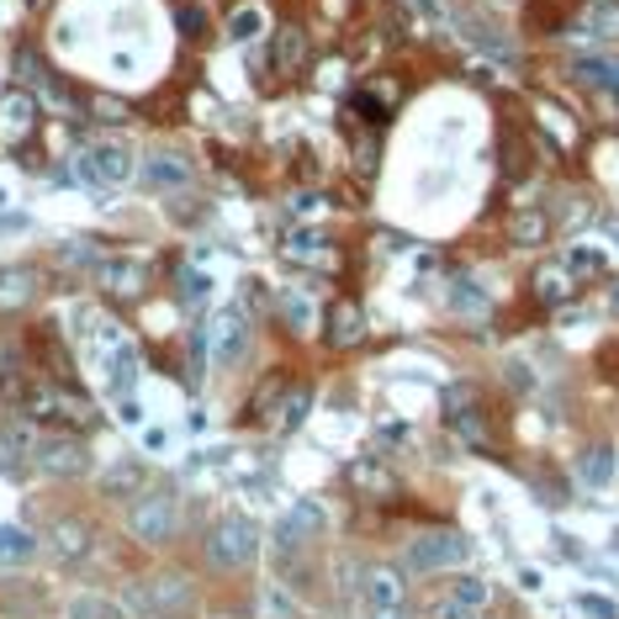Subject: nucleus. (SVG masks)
<instances>
[{"label":"nucleus","instance_id":"f257e3e1","mask_svg":"<svg viewBox=\"0 0 619 619\" xmlns=\"http://www.w3.org/2000/svg\"><path fill=\"white\" fill-rule=\"evenodd\" d=\"M206 556H212V567H228V572L249 567L260 556V525L249 514H223L206 535Z\"/></svg>","mask_w":619,"mask_h":619},{"label":"nucleus","instance_id":"f03ea898","mask_svg":"<svg viewBox=\"0 0 619 619\" xmlns=\"http://www.w3.org/2000/svg\"><path fill=\"white\" fill-rule=\"evenodd\" d=\"M249 350V318L239 307H223L206 318V329L197 333V355H206L212 366H239Z\"/></svg>","mask_w":619,"mask_h":619},{"label":"nucleus","instance_id":"7ed1b4c3","mask_svg":"<svg viewBox=\"0 0 619 619\" xmlns=\"http://www.w3.org/2000/svg\"><path fill=\"white\" fill-rule=\"evenodd\" d=\"M22 413L33 418V424H48V429H85L96 413L85 397L75 392H59V387H27V397H22Z\"/></svg>","mask_w":619,"mask_h":619},{"label":"nucleus","instance_id":"20e7f679","mask_svg":"<svg viewBox=\"0 0 619 619\" xmlns=\"http://www.w3.org/2000/svg\"><path fill=\"white\" fill-rule=\"evenodd\" d=\"M403 561H408L413 572H455V567L471 561V540L460 535V530H429V535L408 540Z\"/></svg>","mask_w":619,"mask_h":619},{"label":"nucleus","instance_id":"39448f33","mask_svg":"<svg viewBox=\"0 0 619 619\" xmlns=\"http://www.w3.org/2000/svg\"><path fill=\"white\" fill-rule=\"evenodd\" d=\"M127 530L143 540V545H165V540H175V530H180V503H175V493L132 497V508H127Z\"/></svg>","mask_w":619,"mask_h":619},{"label":"nucleus","instance_id":"423d86ee","mask_svg":"<svg viewBox=\"0 0 619 619\" xmlns=\"http://www.w3.org/2000/svg\"><path fill=\"white\" fill-rule=\"evenodd\" d=\"M191 604V582L180 572H165V578H149L138 588L123 593V609L127 615H169V609H186Z\"/></svg>","mask_w":619,"mask_h":619},{"label":"nucleus","instance_id":"0eeeda50","mask_svg":"<svg viewBox=\"0 0 619 619\" xmlns=\"http://www.w3.org/2000/svg\"><path fill=\"white\" fill-rule=\"evenodd\" d=\"M138 180H143L154 197H175V191H191L197 169H191L186 154H175V149H149V154L138 160Z\"/></svg>","mask_w":619,"mask_h":619},{"label":"nucleus","instance_id":"6e6552de","mask_svg":"<svg viewBox=\"0 0 619 619\" xmlns=\"http://www.w3.org/2000/svg\"><path fill=\"white\" fill-rule=\"evenodd\" d=\"M33 466H38L42 477H80L85 466H90V455H85L80 440L59 434V440H38V451H33Z\"/></svg>","mask_w":619,"mask_h":619},{"label":"nucleus","instance_id":"1a4fd4ad","mask_svg":"<svg viewBox=\"0 0 619 619\" xmlns=\"http://www.w3.org/2000/svg\"><path fill=\"white\" fill-rule=\"evenodd\" d=\"M85 154H90L101 186H127V180L138 175V160H132V149H127L123 138H106V143H96V149H85Z\"/></svg>","mask_w":619,"mask_h":619},{"label":"nucleus","instance_id":"9d476101","mask_svg":"<svg viewBox=\"0 0 619 619\" xmlns=\"http://www.w3.org/2000/svg\"><path fill=\"white\" fill-rule=\"evenodd\" d=\"M455 33L471 42V48H482L488 59H503V64H514V42H508V33H497L488 16H477V11H460V16H455Z\"/></svg>","mask_w":619,"mask_h":619},{"label":"nucleus","instance_id":"9b49d317","mask_svg":"<svg viewBox=\"0 0 619 619\" xmlns=\"http://www.w3.org/2000/svg\"><path fill=\"white\" fill-rule=\"evenodd\" d=\"M361 598H366V609H403V598H408V582L397 567H371L366 582H361Z\"/></svg>","mask_w":619,"mask_h":619},{"label":"nucleus","instance_id":"f8f14e48","mask_svg":"<svg viewBox=\"0 0 619 619\" xmlns=\"http://www.w3.org/2000/svg\"><path fill=\"white\" fill-rule=\"evenodd\" d=\"M33 127H38V96H27V90L0 96V138L5 143H22Z\"/></svg>","mask_w":619,"mask_h":619},{"label":"nucleus","instance_id":"ddd939ff","mask_svg":"<svg viewBox=\"0 0 619 619\" xmlns=\"http://www.w3.org/2000/svg\"><path fill=\"white\" fill-rule=\"evenodd\" d=\"M96 276H101V287H106V291L138 296L143 281H149V265H143L138 254H112V260H101V265H96Z\"/></svg>","mask_w":619,"mask_h":619},{"label":"nucleus","instance_id":"4468645a","mask_svg":"<svg viewBox=\"0 0 619 619\" xmlns=\"http://www.w3.org/2000/svg\"><path fill=\"white\" fill-rule=\"evenodd\" d=\"M615 471H619L615 445H588V451L578 455V482L588 488V493H604V488L615 482Z\"/></svg>","mask_w":619,"mask_h":619},{"label":"nucleus","instance_id":"2eb2a0df","mask_svg":"<svg viewBox=\"0 0 619 619\" xmlns=\"http://www.w3.org/2000/svg\"><path fill=\"white\" fill-rule=\"evenodd\" d=\"M270 59H276V70H281V75H302V70L313 64V42H307L302 27H281L276 42H270Z\"/></svg>","mask_w":619,"mask_h":619},{"label":"nucleus","instance_id":"dca6fc26","mask_svg":"<svg viewBox=\"0 0 619 619\" xmlns=\"http://www.w3.org/2000/svg\"><path fill=\"white\" fill-rule=\"evenodd\" d=\"M143 482H149V466L143 460H112L106 471H101V493L106 497H132V493H143Z\"/></svg>","mask_w":619,"mask_h":619},{"label":"nucleus","instance_id":"f3484780","mask_svg":"<svg viewBox=\"0 0 619 619\" xmlns=\"http://www.w3.org/2000/svg\"><path fill=\"white\" fill-rule=\"evenodd\" d=\"M287 260L291 265H333V244L318 228H291L287 233Z\"/></svg>","mask_w":619,"mask_h":619},{"label":"nucleus","instance_id":"a211bd4d","mask_svg":"<svg viewBox=\"0 0 619 619\" xmlns=\"http://www.w3.org/2000/svg\"><path fill=\"white\" fill-rule=\"evenodd\" d=\"M265 27H270V16H265V5L260 0H239L233 11H228V42H260L265 38Z\"/></svg>","mask_w":619,"mask_h":619},{"label":"nucleus","instance_id":"6ab92c4d","mask_svg":"<svg viewBox=\"0 0 619 619\" xmlns=\"http://www.w3.org/2000/svg\"><path fill=\"white\" fill-rule=\"evenodd\" d=\"M578 33H582L588 42H609V38H619V0H593V5L582 11Z\"/></svg>","mask_w":619,"mask_h":619},{"label":"nucleus","instance_id":"aec40b11","mask_svg":"<svg viewBox=\"0 0 619 619\" xmlns=\"http://www.w3.org/2000/svg\"><path fill=\"white\" fill-rule=\"evenodd\" d=\"M445 598H451L455 609H466V615H482L488 598H493V588H488V578H477V572H460V578H451Z\"/></svg>","mask_w":619,"mask_h":619},{"label":"nucleus","instance_id":"412c9836","mask_svg":"<svg viewBox=\"0 0 619 619\" xmlns=\"http://www.w3.org/2000/svg\"><path fill=\"white\" fill-rule=\"evenodd\" d=\"M33 291H38V276H33V270H22V265L0 270V313L27 307V302H33Z\"/></svg>","mask_w":619,"mask_h":619},{"label":"nucleus","instance_id":"4be33fe9","mask_svg":"<svg viewBox=\"0 0 619 619\" xmlns=\"http://www.w3.org/2000/svg\"><path fill=\"white\" fill-rule=\"evenodd\" d=\"M307 408H313V387H302V381H291L287 397H281V413H270V424L291 434V429H302L307 424Z\"/></svg>","mask_w":619,"mask_h":619},{"label":"nucleus","instance_id":"5701e85b","mask_svg":"<svg viewBox=\"0 0 619 619\" xmlns=\"http://www.w3.org/2000/svg\"><path fill=\"white\" fill-rule=\"evenodd\" d=\"M38 556V535L22 525H0V567H22Z\"/></svg>","mask_w":619,"mask_h":619},{"label":"nucleus","instance_id":"b1692460","mask_svg":"<svg viewBox=\"0 0 619 619\" xmlns=\"http://www.w3.org/2000/svg\"><path fill=\"white\" fill-rule=\"evenodd\" d=\"M561 265L572 270V281H593V276H604V270H609V249H604V244H572Z\"/></svg>","mask_w":619,"mask_h":619},{"label":"nucleus","instance_id":"393cba45","mask_svg":"<svg viewBox=\"0 0 619 619\" xmlns=\"http://www.w3.org/2000/svg\"><path fill=\"white\" fill-rule=\"evenodd\" d=\"M572 291H578V281H572V270H567V265H545V270L535 276V296L545 302V307L567 302Z\"/></svg>","mask_w":619,"mask_h":619},{"label":"nucleus","instance_id":"a878e982","mask_svg":"<svg viewBox=\"0 0 619 619\" xmlns=\"http://www.w3.org/2000/svg\"><path fill=\"white\" fill-rule=\"evenodd\" d=\"M70 619H127L123 598H106V593H75L70 598Z\"/></svg>","mask_w":619,"mask_h":619},{"label":"nucleus","instance_id":"bb28decb","mask_svg":"<svg viewBox=\"0 0 619 619\" xmlns=\"http://www.w3.org/2000/svg\"><path fill=\"white\" fill-rule=\"evenodd\" d=\"M85 551H90V525H75V519H64V525L53 530V556L75 567Z\"/></svg>","mask_w":619,"mask_h":619},{"label":"nucleus","instance_id":"cd10ccee","mask_svg":"<svg viewBox=\"0 0 619 619\" xmlns=\"http://www.w3.org/2000/svg\"><path fill=\"white\" fill-rule=\"evenodd\" d=\"M281 318H287L296 333H307L313 324H318V302H313V296H307L302 287H291L287 296H281Z\"/></svg>","mask_w":619,"mask_h":619},{"label":"nucleus","instance_id":"c85d7f7f","mask_svg":"<svg viewBox=\"0 0 619 619\" xmlns=\"http://www.w3.org/2000/svg\"><path fill=\"white\" fill-rule=\"evenodd\" d=\"M451 307L455 313H466V318H482V313L493 307V296L477 287L471 276H460V281H451Z\"/></svg>","mask_w":619,"mask_h":619},{"label":"nucleus","instance_id":"c756f323","mask_svg":"<svg viewBox=\"0 0 619 619\" xmlns=\"http://www.w3.org/2000/svg\"><path fill=\"white\" fill-rule=\"evenodd\" d=\"M361 333H366L361 307H355V302H339V307H333V318H329V339H333V344H355Z\"/></svg>","mask_w":619,"mask_h":619},{"label":"nucleus","instance_id":"7c9ffc66","mask_svg":"<svg viewBox=\"0 0 619 619\" xmlns=\"http://www.w3.org/2000/svg\"><path fill=\"white\" fill-rule=\"evenodd\" d=\"M180 302H186V307H202L206 296H212V291H217V281H212V270H202V265H186V270H180Z\"/></svg>","mask_w":619,"mask_h":619},{"label":"nucleus","instance_id":"2f4dec72","mask_svg":"<svg viewBox=\"0 0 619 619\" xmlns=\"http://www.w3.org/2000/svg\"><path fill=\"white\" fill-rule=\"evenodd\" d=\"M260 619H302V609H296V598H291L287 588L265 582L260 588Z\"/></svg>","mask_w":619,"mask_h":619},{"label":"nucleus","instance_id":"473e14b6","mask_svg":"<svg viewBox=\"0 0 619 619\" xmlns=\"http://www.w3.org/2000/svg\"><path fill=\"white\" fill-rule=\"evenodd\" d=\"M302 545H307V530L296 525V519H281L276 530H270V551H276V561H287V556H302Z\"/></svg>","mask_w":619,"mask_h":619},{"label":"nucleus","instance_id":"72a5a7b5","mask_svg":"<svg viewBox=\"0 0 619 619\" xmlns=\"http://www.w3.org/2000/svg\"><path fill=\"white\" fill-rule=\"evenodd\" d=\"M508 233H514V244L535 249V244H545V233H551V223H545V212H519V217L508 223Z\"/></svg>","mask_w":619,"mask_h":619},{"label":"nucleus","instance_id":"f704fd0d","mask_svg":"<svg viewBox=\"0 0 619 619\" xmlns=\"http://www.w3.org/2000/svg\"><path fill=\"white\" fill-rule=\"evenodd\" d=\"M291 519L307 530V535H318V530H329V508L318 503V497H296L291 503Z\"/></svg>","mask_w":619,"mask_h":619},{"label":"nucleus","instance_id":"c9c22d12","mask_svg":"<svg viewBox=\"0 0 619 619\" xmlns=\"http://www.w3.org/2000/svg\"><path fill=\"white\" fill-rule=\"evenodd\" d=\"M350 477H355L361 488H371V493H392V471H387L381 460H355Z\"/></svg>","mask_w":619,"mask_h":619},{"label":"nucleus","instance_id":"e433bc0d","mask_svg":"<svg viewBox=\"0 0 619 619\" xmlns=\"http://www.w3.org/2000/svg\"><path fill=\"white\" fill-rule=\"evenodd\" d=\"M287 212H291V217H302V223H318V217L329 212V202H324L318 191H296V197L287 202Z\"/></svg>","mask_w":619,"mask_h":619},{"label":"nucleus","instance_id":"4c0bfd02","mask_svg":"<svg viewBox=\"0 0 619 619\" xmlns=\"http://www.w3.org/2000/svg\"><path fill=\"white\" fill-rule=\"evenodd\" d=\"M287 376H265V381H260V392H254V413H260V418H270V403H276V397H287Z\"/></svg>","mask_w":619,"mask_h":619},{"label":"nucleus","instance_id":"58836bf2","mask_svg":"<svg viewBox=\"0 0 619 619\" xmlns=\"http://www.w3.org/2000/svg\"><path fill=\"white\" fill-rule=\"evenodd\" d=\"M535 112H540V123H545V127H551V132H556V143H572V138H578V127L567 123V117H561V112L551 106V101H540Z\"/></svg>","mask_w":619,"mask_h":619},{"label":"nucleus","instance_id":"ea45409f","mask_svg":"<svg viewBox=\"0 0 619 619\" xmlns=\"http://www.w3.org/2000/svg\"><path fill=\"white\" fill-rule=\"evenodd\" d=\"M59 260H64V265H101L106 254L90 244V239H80V244H64V249H59Z\"/></svg>","mask_w":619,"mask_h":619},{"label":"nucleus","instance_id":"a19ab883","mask_svg":"<svg viewBox=\"0 0 619 619\" xmlns=\"http://www.w3.org/2000/svg\"><path fill=\"white\" fill-rule=\"evenodd\" d=\"M578 609L588 619H619V604H615V598H604V593H582Z\"/></svg>","mask_w":619,"mask_h":619},{"label":"nucleus","instance_id":"79ce46f5","mask_svg":"<svg viewBox=\"0 0 619 619\" xmlns=\"http://www.w3.org/2000/svg\"><path fill=\"white\" fill-rule=\"evenodd\" d=\"M175 22H180V33H186V38H202V33H206V11H202V5H180V11H175Z\"/></svg>","mask_w":619,"mask_h":619},{"label":"nucleus","instance_id":"37998d69","mask_svg":"<svg viewBox=\"0 0 619 619\" xmlns=\"http://www.w3.org/2000/svg\"><path fill=\"white\" fill-rule=\"evenodd\" d=\"M169 445H175V434H169V429H143V451H149V455H169Z\"/></svg>","mask_w":619,"mask_h":619},{"label":"nucleus","instance_id":"c03bdc74","mask_svg":"<svg viewBox=\"0 0 619 619\" xmlns=\"http://www.w3.org/2000/svg\"><path fill=\"white\" fill-rule=\"evenodd\" d=\"M318 80H324V90L344 85V64H324V75H318Z\"/></svg>","mask_w":619,"mask_h":619},{"label":"nucleus","instance_id":"a18cd8bd","mask_svg":"<svg viewBox=\"0 0 619 619\" xmlns=\"http://www.w3.org/2000/svg\"><path fill=\"white\" fill-rule=\"evenodd\" d=\"M123 424H143V408H138V397H123Z\"/></svg>","mask_w":619,"mask_h":619},{"label":"nucleus","instance_id":"49530a36","mask_svg":"<svg viewBox=\"0 0 619 619\" xmlns=\"http://www.w3.org/2000/svg\"><path fill=\"white\" fill-rule=\"evenodd\" d=\"M96 117H127L123 101H96Z\"/></svg>","mask_w":619,"mask_h":619},{"label":"nucleus","instance_id":"de8ad7c7","mask_svg":"<svg viewBox=\"0 0 619 619\" xmlns=\"http://www.w3.org/2000/svg\"><path fill=\"white\" fill-rule=\"evenodd\" d=\"M604 233L615 239V249H619V217H604Z\"/></svg>","mask_w":619,"mask_h":619},{"label":"nucleus","instance_id":"09e8293b","mask_svg":"<svg viewBox=\"0 0 619 619\" xmlns=\"http://www.w3.org/2000/svg\"><path fill=\"white\" fill-rule=\"evenodd\" d=\"M371 619H408V609H376Z\"/></svg>","mask_w":619,"mask_h":619},{"label":"nucleus","instance_id":"8fccbe9b","mask_svg":"<svg viewBox=\"0 0 619 619\" xmlns=\"http://www.w3.org/2000/svg\"><path fill=\"white\" fill-rule=\"evenodd\" d=\"M324 5H329V16H344V5H350V0H324Z\"/></svg>","mask_w":619,"mask_h":619},{"label":"nucleus","instance_id":"3c124183","mask_svg":"<svg viewBox=\"0 0 619 619\" xmlns=\"http://www.w3.org/2000/svg\"><path fill=\"white\" fill-rule=\"evenodd\" d=\"M27 5H42V0H27Z\"/></svg>","mask_w":619,"mask_h":619},{"label":"nucleus","instance_id":"603ef678","mask_svg":"<svg viewBox=\"0 0 619 619\" xmlns=\"http://www.w3.org/2000/svg\"><path fill=\"white\" fill-rule=\"evenodd\" d=\"M217 619H228V615H217Z\"/></svg>","mask_w":619,"mask_h":619}]
</instances>
